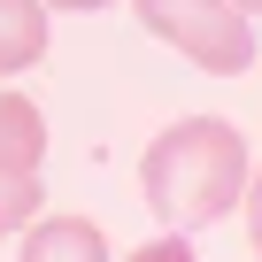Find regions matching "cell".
Returning <instances> with one entry per match:
<instances>
[{
    "label": "cell",
    "mask_w": 262,
    "mask_h": 262,
    "mask_svg": "<svg viewBox=\"0 0 262 262\" xmlns=\"http://www.w3.org/2000/svg\"><path fill=\"white\" fill-rule=\"evenodd\" d=\"M247 170H254L247 139L224 116H178L139 155V193H147V208L170 231H193V224H216L224 208H239Z\"/></svg>",
    "instance_id": "1"
},
{
    "label": "cell",
    "mask_w": 262,
    "mask_h": 262,
    "mask_svg": "<svg viewBox=\"0 0 262 262\" xmlns=\"http://www.w3.org/2000/svg\"><path fill=\"white\" fill-rule=\"evenodd\" d=\"M131 8H139V24L162 47H178L208 77H239L254 62V31H247V16L231 0H131Z\"/></svg>",
    "instance_id": "2"
},
{
    "label": "cell",
    "mask_w": 262,
    "mask_h": 262,
    "mask_svg": "<svg viewBox=\"0 0 262 262\" xmlns=\"http://www.w3.org/2000/svg\"><path fill=\"white\" fill-rule=\"evenodd\" d=\"M16 262H108V231L85 216H39L31 239L16 247Z\"/></svg>",
    "instance_id": "3"
},
{
    "label": "cell",
    "mask_w": 262,
    "mask_h": 262,
    "mask_svg": "<svg viewBox=\"0 0 262 262\" xmlns=\"http://www.w3.org/2000/svg\"><path fill=\"white\" fill-rule=\"evenodd\" d=\"M39 162H47V123H39V108L24 93H0V170L31 178Z\"/></svg>",
    "instance_id": "4"
},
{
    "label": "cell",
    "mask_w": 262,
    "mask_h": 262,
    "mask_svg": "<svg viewBox=\"0 0 262 262\" xmlns=\"http://www.w3.org/2000/svg\"><path fill=\"white\" fill-rule=\"evenodd\" d=\"M47 54V8L39 0H0V77H16Z\"/></svg>",
    "instance_id": "5"
},
{
    "label": "cell",
    "mask_w": 262,
    "mask_h": 262,
    "mask_svg": "<svg viewBox=\"0 0 262 262\" xmlns=\"http://www.w3.org/2000/svg\"><path fill=\"white\" fill-rule=\"evenodd\" d=\"M39 216V178H16V170H0V239L24 231Z\"/></svg>",
    "instance_id": "6"
},
{
    "label": "cell",
    "mask_w": 262,
    "mask_h": 262,
    "mask_svg": "<svg viewBox=\"0 0 262 262\" xmlns=\"http://www.w3.org/2000/svg\"><path fill=\"white\" fill-rule=\"evenodd\" d=\"M123 262H193V239H178V231H162V239H147V247H131Z\"/></svg>",
    "instance_id": "7"
},
{
    "label": "cell",
    "mask_w": 262,
    "mask_h": 262,
    "mask_svg": "<svg viewBox=\"0 0 262 262\" xmlns=\"http://www.w3.org/2000/svg\"><path fill=\"white\" fill-rule=\"evenodd\" d=\"M247 231H254V254H262V170H247Z\"/></svg>",
    "instance_id": "8"
},
{
    "label": "cell",
    "mask_w": 262,
    "mask_h": 262,
    "mask_svg": "<svg viewBox=\"0 0 262 262\" xmlns=\"http://www.w3.org/2000/svg\"><path fill=\"white\" fill-rule=\"evenodd\" d=\"M39 8H108V0H39Z\"/></svg>",
    "instance_id": "9"
},
{
    "label": "cell",
    "mask_w": 262,
    "mask_h": 262,
    "mask_svg": "<svg viewBox=\"0 0 262 262\" xmlns=\"http://www.w3.org/2000/svg\"><path fill=\"white\" fill-rule=\"evenodd\" d=\"M231 8H239V16H262V0H231Z\"/></svg>",
    "instance_id": "10"
}]
</instances>
